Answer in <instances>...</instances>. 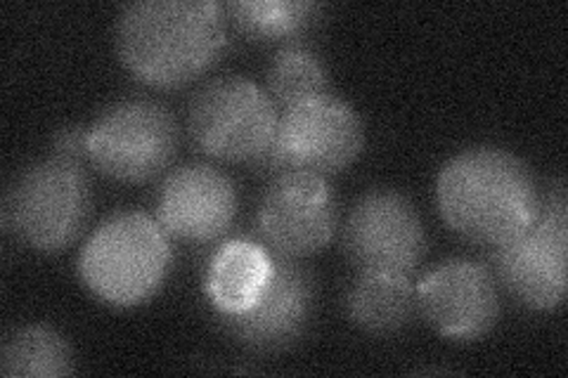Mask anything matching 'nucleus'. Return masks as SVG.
<instances>
[{
    "label": "nucleus",
    "mask_w": 568,
    "mask_h": 378,
    "mask_svg": "<svg viewBox=\"0 0 568 378\" xmlns=\"http://www.w3.org/2000/svg\"><path fill=\"white\" fill-rule=\"evenodd\" d=\"M342 246L355 269L415 275L429 248L422 215L398 190L375 187L355 200L342 225Z\"/></svg>",
    "instance_id": "1a4fd4ad"
},
{
    "label": "nucleus",
    "mask_w": 568,
    "mask_h": 378,
    "mask_svg": "<svg viewBox=\"0 0 568 378\" xmlns=\"http://www.w3.org/2000/svg\"><path fill=\"white\" fill-rule=\"evenodd\" d=\"M273 145L287 173L306 171L329 177L363 154L365 125L348 102L327 95L284 110Z\"/></svg>",
    "instance_id": "9b49d317"
},
{
    "label": "nucleus",
    "mask_w": 568,
    "mask_h": 378,
    "mask_svg": "<svg viewBox=\"0 0 568 378\" xmlns=\"http://www.w3.org/2000/svg\"><path fill=\"white\" fill-rule=\"evenodd\" d=\"M171 260V237L156 218L142 211H119L85 239L79 277L98 300L138 308L162 289Z\"/></svg>",
    "instance_id": "7ed1b4c3"
},
{
    "label": "nucleus",
    "mask_w": 568,
    "mask_h": 378,
    "mask_svg": "<svg viewBox=\"0 0 568 378\" xmlns=\"http://www.w3.org/2000/svg\"><path fill=\"white\" fill-rule=\"evenodd\" d=\"M273 256V279L254 308L240 315H213L221 331L252 355L294 350L308 336L317 310V282L311 269L296 258Z\"/></svg>",
    "instance_id": "9d476101"
},
{
    "label": "nucleus",
    "mask_w": 568,
    "mask_h": 378,
    "mask_svg": "<svg viewBox=\"0 0 568 378\" xmlns=\"http://www.w3.org/2000/svg\"><path fill=\"white\" fill-rule=\"evenodd\" d=\"M237 208V187L227 173L211 164H185L164 177L154 218L171 239L206 246L225 237Z\"/></svg>",
    "instance_id": "ddd939ff"
},
{
    "label": "nucleus",
    "mask_w": 568,
    "mask_h": 378,
    "mask_svg": "<svg viewBox=\"0 0 568 378\" xmlns=\"http://www.w3.org/2000/svg\"><path fill=\"white\" fill-rule=\"evenodd\" d=\"M497 286L530 313L561 308L568 292V196L564 177L542 192L540 211L519 237L490 248Z\"/></svg>",
    "instance_id": "39448f33"
},
{
    "label": "nucleus",
    "mask_w": 568,
    "mask_h": 378,
    "mask_svg": "<svg viewBox=\"0 0 568 378\" xmlns=\"http://www.w3.org/2000/svg\"><path fill=\"white\" fill-rule=\"evenodd\" d=\"M178 147V119L150 98L119 100L88 125V164L116 183H150L173 164Z\"/></svg>",
    "instance_id": "423d86ee"
},
{
    "label": "nucleus",
    "mask_w": 568,
    "mask_h": 378,
    "mask_svg": "<svg viewBox=\"0 0 568 378\" xmlns=\"http://www.w3.org/2000/svg\"><path fill=\"white\" fill-rule=\"evenodd\" d=\"M327 14V6L313 0H233L225 6L227 27L248 43L290 45L306 43Z\"/></svg>",
    "instance_id": "dca6fc26"
},
{
    "label": "nucleus",
    "mask_w": 568,
    "mask_h": 378,
    "mask_svg": "<svg viewBox=\"0 0 568 378\" xmlns=\"http://www.w3.org/2000/svg\"><path fill=\"white\" fill-rule=\"evenodd\" d=\"M91 202L83 164L50 156L14 175L0 221L6 234L20 244L41 254H60L81 237Z\"/></svg>",
    "instance_id": "20e7f679"
},
{
    "label": "nucleus",
    "mask_w": 568,
    "mask_h": 378,
    "mask_svg": "<svg viewBox=\"0 0 568 378\" xmlns=\"http://www.w3.org/2000/svg\"><path fill=\"white\" fill-rule=\"evenodd\" d=\"M254 225L261 242L277 256L301 260L325 251L339 227V204L329 180L306 171L268 180Z\"/></svg>",
    "instance_id": "6e6552de"
},
{
    "label": "nucleus",
    "mask_w": 568,
    "mask_h": 378,
    "mask_svg": "<svg viewBox=\"0 0 568 378\" xmlns=\"http://www.w3.org/2000/svg\"><path fill=\"white\" fill-rule=\"evenodd\" d=\"M275 256L263 242L227 239L204 269V296L213 315H240L254 308L273 279Z\"/></svg>",
    "instance_id": "4468645a"
},
{
    "label": "nucleus",
    "mask_w": 568,
    "mask_h": 378,
    "mask_svg": "<svg viewBox=\"0 0 568 378\" xmlns=\"http://www.w3.org/2000/svg\"><path fill=\"white\" fill-rule=\"evenodd\" d=\"M116 55L142 85L175 90L197 81L227 45L216 0H138L116 20Z\"/></svg>",
    "instance_id": "f257e3e1"
},
{
    "label": "nucleus",
    "mask_w": 568,
    "mask_h": 378,
    "mask_svg": "<svg viewBox=\"0 0 568 378\" xmlns=\"http://www.w3.org/2000/svg\"><path fill=\"white\" fill-rule=\"evenodd\" d=\"M74 369L69 340L45 324L12 329L0 348V371L8 378H58Z\"/></svg>",
    "instance_id": "f3484780"
},
{
    "label": "nucleus",
    "mask_w": 568,
    "mask_h": 378,
    "mask_svg": "<svg viewBox=\"0 0 568 378\" xmlns=\"http://www.w3.org/2000/svg\"><path fill=\"white\" fill-rule=\"evenodd\" d=\"M344 310L355 329L390 338L417 319V284L410 275L358 269L344 289Z\"/></svg>",
    "instance_id": "2eb2a0df"
},
{
    "label": "nucleus",
    "mask_w": 568,
    "mask_h": 378,
    "mask_svg": "<svg viewBox=\"0 0 568 378\" xmlns=\"http://www.w3.org/2000/svg\"><path fill=\"white\" fill-rule=\"evenodd\" d=\"M542 190L526 161L503 147H469L436 177L440 218L474 246L497 248L536 221Z\"/></svg>",
    "instance_id": "f03ea898"
},
{
    "label": "nucleus",
    "mask_w": 568,
    "mask_h": 378,
    "mask_svg": "<svg viewBox=\"0 0 568 378\" xmlns=\"http://www.w3.org/2000/svg\"><path fill=\"white\" fill-rule=\"evenodd\" d=\"M417 308L438 336L474 344L500 319V286L486 263L448 258L417 282Z\"/></svg>",
    "instance_id": "f8f14e48"
},
{
    "label": "nucleus",
    "mask_w": 568,
    "mask_h": 378,
    "mask_svg": "<svg viewBox=\"0 0 568 378\" xmlns=\"http://www.w3.org/2000/svg\"><path fill=\"white\" fill-rule=\"evenodd\" d=\"M52 156L83 164L88 161V129L85 125H64L50 140Z\"/></svg>",
    "instance_id": "6ab92c4d"
},
{
    "label": "nucleus",
    "mask_w": 568,
    "mask_h": 378,
    "mask_svg": "<svg viewBox=\"0 0 568 378\" xmlns=\"http://www.w3.org/2000/svg\"><path fill=\"white\" fill-rule=\"evenodd\" d=\"M265 93L282 112L327 98L332 95L329 69L308 43L282 45L265 71Z\"/></svg>",
    "instance_id": "a211bd4d"
},
{
    "label": "nucleus",
    "mask_w": 568,
    "mask_h": 378,
    "mask_svg": "<svg viewBox=\"0 0 568 378\" xmlns=\"http://www.w3.org/2000/svg\"><path fill=\"white\" fill-rule=\"evenodd\" d=\"M277 121L271 95L237 74L211 79L187 104L192 147L223 164H252L275 140Z\"/></svg>",
    "instance_id": "0eeeda50"
}]
</instances>
